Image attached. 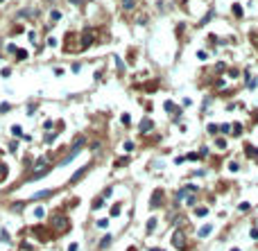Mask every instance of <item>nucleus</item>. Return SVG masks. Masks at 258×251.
Masks as SVG:
<instances>
[{"mask_svg": "<svg viewBox=\"0 0 258 251\" xmlns=\"http://www.w3.org/2000/svg\"><path fill=\"white\" fill-rule=\"evenodd\" d=\"M149 129H152V120L145 118V120L140 122V134H145V131H149Z\"/></svg>", "mask_w": 258, "mask_h": 251, "instance_id": "nucleus-8", "label": "nucleus"}, {"mask_svg": "<svg viewBox=\"0 0 258 251\" xmlns=\"http://www.w3.org/2000/svg\"><path fill=\"white\" fill-rule=\"evenodd\" d=\"M68 251H77V244H70V247H68Z\"/></svg>", "mask_w": 258, "mask_h": 251, "instance_id": "nucleus-30", "label": "nucleus"}, {"mask_svg": "<svg viewBox=\"0 0 258 251\" xmlns=\"http://www.w3.org/2000/svg\"><path fill=\"white\" fill-rule=\"evenodd\" d=\"M161 204H163V190H154L152 199H149V206H152V208H159Z\"/></svg>", "mask_w": 258, "mask_h": 251, "instance_id": "nucleus-5", "label": "nucleus"}, {"mask_svg": "<svg viewBox=\"0 0 258 251\" xmlns=\"http://www.w3.org/2000/svg\"><path fill=\"white\" fill-rule=\"evenodd\" d=\"M125 149H127V152H131V149H134V143H131V140H127V143H125Z\"/></svg>", "mask_w": 258, "mask_h": 251, "instance_id": "nucleus-25", "label": "nucleus"}, {"mask_svg": "<svg viewBox=\"0 0 258 251\" xmlns=\"http://www.w3.org/2000/svg\"><path fill=\"white\" fill-rule=\"evenodd\" d=\"M127 251H136V247H129V249H127Z\"/></svg>", "mask_w": 258, "mask_h": 251, "instance_id": "nucleus-32", "label": "nucleus"}, {"mask_svg": "<svg viewBox=\"0 0 258 251\" xmlns=\"http://www.w3.org/2000/svg\"><path fill=\"white\" fill-rule=\"evenodd\" d=\"M197 158H202V156L195 154V152H192V154H188V161H197Z\"/></svg>", "mask_w": 258, "mask_h": 251, "instance_id": "nucleus-26", "label": "nucleus"}, {"mask_svg": "<svg viewBox=\"0 0 258 251\" xmlns=\"http://www.w3.org/2000/svg\"><path fill=\"white\" fill-rule=\"evenodd\" d=\"M70 229V219L66 215H61V213H54V215L50 217V231H52V235L57 233H66Z\"/></svg>", "mask_w": 258, "mask_h": 251, "instance_id": "nucleus-1", "label": "nucleus"}, {"mask_svg": "<svg viewBox=\"0 0 258 251\" xmlns=\"http://www.w3.org/2000/svg\"><path fill=\"white\" fill-rule=\"evenodd\" d=\"M86 172H88V165H84L82 170H77V172L73 174V176H70V183H77V181H79V179H82V176H84Z\"/></svg>", "mask_w": 258, "mask_h": 251, "instance_id": "nucleus-7", "label": "nucleus"}, {"mask_svg": "<svg viewBox=\"0 0 258 251\" xmlns=\"http://www.w3.org/2000/svg\"><path fill=\"white\" fill-rule=\"evenodd\" d=\"M91 43H93V34L86 30L84 34H82V43H79V50H86V48H88Z\"/></svg>", "mask_w": 258, "mask_h": 251, "instance_id": "nucleus-6", "label": "nucleus"}, {"mask_svg": "<svg viewBox=\"0 0 258 251\" xmlns=\"http://www.w3.org/2000/svg\"><path fill=\"white\" fill-rule=\"evenodd\" d=\"M245 152H247V154H249L251 158H256V156H258V149L254 147V145H247V147H245Z\"/></svg>", "mask_w": 258, "mask_h": 251, "instance_id": "nucleus-11", "label": "nucleus"}, {"mask_svg": "<svg viewBox=\"0 0 258 251\" xmlns=\"http://www.w3.org/2000/svg\"><path fill=\"white\" fill-rule=\"evenodd\" d=\"M122 7L125 9H134V0H122Z\"/></svg>", "mask_w": 258, "mask_h": 251, "instance_id": "nucleus-16", "label": "nucleus"}, {"mask_svg": "<svg viewBox=\"0 0 258 251\" xmlns=\"http://www.w3.org/2000/svg\"><path fill=\"white\" fill-rule=\"evenodd\" d=\"M233 14H235V16H242V7H240V5H238V2L233 5Z\"/></svg>", "mask_w": 258, "mask_h": 251, "instance_id": "nucleus-15", "label": "nucleus"}, {"mask_svg": "<svg viewBox=\"0 0 258 251\" xmlns=\"http://www.w3.org/2000/svg\"><path fill=\"white\" fill-rule=\"evenodd\" d=\"M106 224H109V219H100V222H97V226H100V229H104Z\"/></svg>", "mask_w": 258, "mask_h": 251, "instance_id": "nucleus-29", "label": "nucleus"}, {"mask_svg": "<svg viewBox=\"0 0 258 251\" xmlns=\"http://www.w3.org/2000/svg\"><path fill=\"white\" fill-rule=\"evenodd\" d=\"M118 213H120V206H118V204H116V206L111 208V215H118Z\"/></svg>", "mask_w": 258, "mask_h": 251, "instance_id": "nucleus-28", "label": "nucleus"}, {"mask_svg": "<svg viewBox=\"0 0 258 251\" xmlns=\"http://www.w3.org/2000/svg\"><path fill=\"white\" fill-rule=\"evenodd\" d=\"M59 18H61V14H59V11H52V14H50V20H52V23H57Z\"/></svg>", "mask_w": 258, "mask_h": 251, "instance_id": "nucleus-17", "label": "nucleus"}, {"mask_svg": "<svg viewBox=\"0 0 258 251\" xmlns=\"http://www.w3.org/2000/svg\"><path fill=\"white\" fill-rule=\"evenodd\" d=\"M84 143H86V138H84V136H77V138H75V143H73V147H70V152H68V156H66V158L61 161V165L70 163V161H73V158L77 156V152H79L82 147H84Z\"/></svg>", "mask_w": 258, "mask_h": 251, "instance_id": "nucleus-2", "label": "nucleus"}, {"mask_svg": "<svg viewBox=\"0 0 258 251\" xmlns=\"http://www.w3.org/2000/svg\"><path fill=\"white\" fill-rule=\"evenodd\" d=\"M131 122V118H129V113H122V124H129Z\"/></svg>", "mask_w": 258, "mask_h": 251, "instance_id": "nucleus-23", "label": "nucleus"}, {"mask_svg": "<svg viewBox=\"0 0 258 251\" xmlns=\"http://www.w3.org/2000/svg\"><path fill=\"white\" fill-rule=\"evenodd\" d=\"M172 244L177 247V249H186V235H183V231H174L172 233Z\"/></svg>", "mask_w": 258, "mask_h": 251, "instance_id": "nucleus-4", "label": "nucleus"}, {"mask_svg": "<svg viewBox=\"0 0 258 251\" xmlns=\"http://www.w3.org/2000/svg\"><path fill=\"white\" fill-rule=\"evenodd\" d=\"M32 231L36 233V238H39L41 242H48V240H52V231H48V229H45V226H41V224L34 226Z\"/></svg>", "mask_w": 258, "mask_h": 251, "instance_id": "nucleus-3", "label": "nucleus"}, {"mask_svg": "<svg viewBox=\"0 0 258 251\" xmlns=\"http://www.w3.org/2000/svg\"><path fill=\"white\" fill-rule=\"evenodd\" d=\"M5 176H7V165L0 163V181H5Z\"/></svg>", "mask_w": 258, "mask_h": 251, "instance_id": "nucleus-13", "label": "nucleus"}, {"mask_svg": "<svg viewBox=\"0 0 258 251\" xmlns=\"http://www.w3.org/2000/svg\"><path fill=\"white\" fill-rule=\"evenodd\" d=\"M154 226H156V219H154V217H152V219L147 222V231H154Z\"/></svg>", "mask_w": 258, "mask_h": 251, "instance_id": "nucleus-18", "label": "nucleus"}, {"mask_svg": "<svg viewBox=\"0 0 258 251\" xmlns=\"http://www.w3.org/2000/svg\"><path fill=\"white\" fill-rule=\"evenodd\" d=\"M102 204H104V199H95V201H93V208H100Z\"/></svg>", "mask_w": 258, "mask_h": 251, "instance_id": "nucleus-27", "label": "nucleus"}, {"mask_svg": "<svg viewBox=\"0 0 258 251\" xmlns=\"http://www.w3.org/2000/svg\"><path fill=\"white\" fill-rule=\"evenodd\" d=\"M165 111H168V113H174V115H179V109H177L172 102H165Z\"/></svg>", "mask_w": 258, "mask_h": 251, "instance_id": "nucleus-10", "label": "nucleus"}, {"mask_svg": "<svg viewBox=\"0 0 258 251\" xmlns=\"http://www.w3.org/2000/svg\"><path fill=\"white\" fill-rule=\"evenodd\" d=\"M54 138H57V136H54V134H48V136H45V143H48V145H50V143H54Z\"/></svg>", "mask_w": 258, "mask_h": 251, "instance_id": "nucleus-21", "label": "nucleus"}, {"mask_svg": "<svg viewBox=\"0 0 258 251\" xmlns=\"http://www.w3.org/2000/svg\"><path fill=\"white\" fill-rule=\"evenodd\" d=\"M211 231H213V226H211V224H206V226H202V229H199V235H202V238H206V235L211 233Z\"/></svg>", "mask_w": 258, "mask_h": 251, "instance_id": "nucleus-12", "label": "nucleus"}, {"mask_svg": "<svg viewBox=\"0 0 258 251\" xmlns=\"http://www.w3.org/2000/svg\"><path fill=\"white\" fill-rule=\"evenodd\" d=\"M52 190H41V192H36V195H32V201L34 199H45V197H50Z\"/></svg>", "mask_w": 258, "mask_h": 251, "instance_id": "nucleus-9", "label": "nucleus"}, {"mask_svg": "<svg viewBox=\"0 0 258 251\" xmlns=\"http://www.w3.org/2000/svg\"><path fill=\"white\" fill-rule=\"evenodd\" d=\"M195 213H197L199 217H204V215H206V213H208V208H197V210H195Z\"/></svg>", "mask_w": 258, "mask_h": 251, "instance_id": "nucleus-20", "label": "nucleus"}, {"mask_svg": "<svg viewBox=\"0 0 258 251\" xmlns=\"http://www.w3.org/2000/svg\"><path fill=\"white\" fill-rule=\"evenodd\" d=\"M238 210H242V213H245V210H249V204H247V201H245V204H240V206H238Z\"/></svg>", "mask_w": 258, "mask_h": 251, "instance_id": "nucleus-24", "label": "nucleus"}, {"mask_svg": "<svg viewBox=\"0 0 258 251\" xmlns=\"http://www.w3.org/2000/svg\"><path fill=\"white\" fill-rule=\"evenodd\" d=\"M0 2H2V0H0Z\"/></svg>", "mask_w": 258, "mask_h": 251, "instance_id": "nucleus-34", "label": "nucleus"}, {"mask_svg": "<svg viewBox=\"0 0 258 251\" xmlns=\"http://www.w3.org/2000/svg\"><path fill=\"white\" fill-rule=\"evenodd\" d=\"M109 242H111V235H104V238H102V242H100V247L104 249V247H109Z\"/></svg>", "mask_w": 258, "mask_h": 251, "instance_id": "nucleus-14", "label": "nucleus"}, {"mask_svg": "<svg viewBox=\"0 0 258 251\" xmlns=\"http://www.w3.org/2000/svg\"><path fill=\"white\" fill-rule=\"evenodd\" d=\"M70 2H75V5H79V2H82V0H70Z\"/></svg>", "mask_w": 258, "mask_h": 251, "instance_id": "nucleus-31", "label": "nucleus"}, {"mask_svg": "<svg viewBox=\"0 0 258 251\" xmlns=\"http://www.w3.org/2000/svg\"><path fill=\"white\" fill-rule=\"evenodd\" d=\"M152 251H161V249H152Z\"/></svg>", "mask_w": 258, "mask_h": 251, "instance_id": "nucleus-33", "label": "nucleus"}, {"mask_svg": "<svg viewBox=\"0 0 258 251\" xmlns=\"http://www.w3.org/2000/svg\"><path fill=\"white\" fill-rule=\"evenodd\" d=\"M25 57H27L25 50H18V52H16V59H25Z\"/></svg>", "mask_w": 258, "mask_h": 251, "instance_id": "nucleus-22", "label": "nucleus"}, {"mask_svg": "<svg viewBox=\"0 0 258 251\" xmlns=\"http://www.w3.org/2000/svg\"><path fill=\"white\" fill-rule=\"evenodd\" d=\"M34 215H36V217H43V215H45V210L39 206V208H34Z\"/></svg>", "mask_w": 258, "mask_h": 251, "instance_id": "nucleus-19", "label": "nucleus"}]
</instances>
